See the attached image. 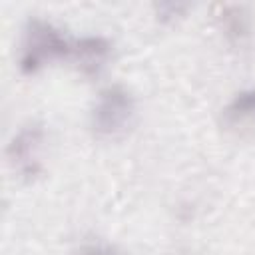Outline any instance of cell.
I'll return each instance as SVG.
<instances>
[{
	"instance_id": "6da1fadb",
	"label": "cell",
	"mask_w": 255,
	"mask_h": 255,
	"mask_svg": "<svg viewBox=\"0 0 255 255\" xmlns=\"http://www.w3.org/2000/svg\"><path fill=\"white\" fill-rule=\"evenodd\" d=\"M72 42L52 22L30 18L22 32L18 66L24 74H36L54 60L70 58Z\"/></svg>"
},
{
	"instance_id": "7a4b0ae2",
	"label": "cell",
	"mask_w": 255,
	"mask_h": 255,
	"mask_svg": "<svg viewBox=\"0 0 255 255\" xmlns=\"http://www.w3.org/2000/svg\"><path fill=\"white\" fill-rule=\"evenodd\" d=\"M133 116V96L124 86H110L100 94L92 110V129L98 137L118 139L129 129Z\"/></svg>"
},
{
	"instance_id": "3957f363",
	"label": "cell",
	"mask_w": 255,
	"mask_h": 255,
	"mask_svg": "<svg viewBox=\"0 0 255 255\" xmlns=\"http://www.w3.org/2000/svg\"><path fill=\"white\" fill-rule=\"evenodd\" d=\"M44 126L42 124H30L24 126L10 141L8 145V161L14 167V171L26 179H32L40 173L42 161V147H44Z\"/></svg>"
},
{
	"instance_id": "277c9868",
	"label": "cell",
	"mask_w": 255,
	"mask_h": 255,
	"mask_svg": "<svg viewBox=\"0 0 255 255\" xmlns=\"http://www.w3.org/2000/svg\"><path fill=\"white\" fill-rule=\"evenodd\" d=\"M112 56V42L104 36H82L72 42L70 60L86 76H98Z\"/></svg>"
},
{
	"instance_id": "5b68a950",
	"label": "cell",
	"mask_w": 255,
	"mask_h": 255,
	"mask_svg": "<svg viewBox=\"0 0 255 255\" xmlns=\"http://www.w3.org/2000/svg\"><path fill=\"white\" fill-rule=\"evenodd\" d=\"M219 20H221L223 34L233 44H241L251 32V18H249V12L243 6H237V4L223 6Z\"/></svg>"
},
{
	"instance_id": "8992f818",
	"label": "cell",
	"mask_w": 255,
	"mask_h": 255,
	"mask_svg": "<svg viewBox=\"0 0 255 255\" xmlns=\"http://www.w3.org/2000/svg\"><path fill=\"white\" fill-rule=\"evenodd\" d=\"M251 118H255V88L239 92L223 108V114H221V120L225 126H237Z\"/></svg>"
},
{
	"instance_id": "52a82bcc",
	"label": "cell",
	"mask_w": 255,
	"mask_h": 255,
	"mask_svg": "<svg viewBox=\"0 0 255 255\" xmlns=\"http://www.w3.org/2000/svg\"><path fill=\"white\" fill-rule=\"evenodd\" d=\"M74 255H126L116 243L104 239H90L76 247Z\"/></svg>"
},
{
	"instance_id": "ba28073f",
	"label": "cell",
	"mask_w": 255,
	"mask_h": 255,
	"mask_svg": "<svg viewBox=\"0 0 255 255\" xmlns=\"http://www.w3.org/2000/svg\"><path fill=\"white\" fill-rule=\"evenodd\" d=\"M183 10H185L183 4H159V6H157L159 20H173V18L179 16Z\"/></svg>"
}]
</instances>
